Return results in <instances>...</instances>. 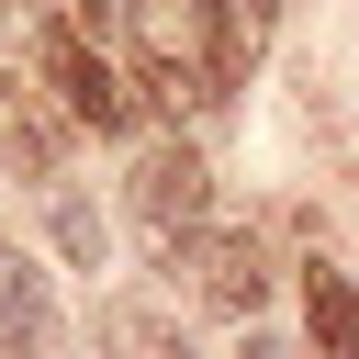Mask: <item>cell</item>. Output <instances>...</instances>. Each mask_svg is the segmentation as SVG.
<instances>
[{
	"instance_id": "cell-4",
	"label": "cell",
	"mask_w": 359,
	"mask_h": 359,
	"mask_svg": "<svg viewBox=\"0 0 359 359\" xmlns=\"http://www.w3.org/2000/svg\"><path fill=\"white\" fill-rule=\"evenodd\" d=\"M202 292H213L224 314H258V303H269V258H258V236H213V247H202Z\"/></svg>"
},
{
	"instance_id": "cell-3",
	"label": "cell",
	"mask_w": 359,
	"mask_h": 359,
	"mask_svg": "<svg viewBox=\"0 0 359 359\" xmlns=\"http://www.w3.org/2000/svg\"><path fill=\"white\" fill-rule=\"evenodd\" d=\"M56 348V303H45V269L0 236V359H45Z\"/></svg>"
},
{
	"instance_id": "cell-7",
	"label": "cell",
	"mask_w": 359,
	"mask_h": 359,
	"mask_svg": "<svg viewBox=\"0 0 359 359\" xmlns=\"http://www.w3.org/2000/svg\"><path fill=\"white\" fill-rule=\"evenodd\" d=\"M236 359H292V337H280V325H247V348H236Z\"/></svg>"
},
{
	"instance_id": "cell-8",
	"label": "cell",
	"mask_w": 359,
	"mask_h": 359,
	"mask_svg": "<svg viewBox=\"0 0 359 359\" xmlns=\"http://www.w3.org/2000/svg\"><path fill=\"white\" fill-rule=\"evenodd\" d=\"M0 22H11V0H0Z\"/></svg>"
},
{
	"instance_id": "cell-5",
	"label": "cell",
	"mask_w": 359,
	"mask_h": 359,
	"mask_svg": "<svg viewBox=\"0 0 359 359\" xmlns=\"http://www.w3.org/2000/svg\"><path fill=\"white\" fill-rule=\"evenodd\" d=\"M303 303H314V348L325 359H359V292H348V269H314Z\"/></svg>"
},
{
	"instance_id": "cell-6",
	"label": "cell",
	"mask_w": 359,
	"mask_h": 359,
	"mask_svg": "<svg viewBox=\"0 0 359 359\" xmlns=\"http://www.w3.org/2000/svg\"><path fill=\"white\" fill-rule=\"evenodd\" d=\"M56 247H67L79 269H101V213H90V202H67V191H56Z\"/></svg>"
},
{
	"instance_id": "cell-1",
	"label": "cell",
	"mask_w": 359,
	"mask_h": 359,
	"mask_svg": "<svg viewBox=\"0 0 359 359\" xmlns=\"http://www.w3.org/2000/svg\"><path fill=\"white\" fill-rule=\"evenodd\" d=\"M202 202H213V168H202V157H191L180 135L135 157V224H146L157 247H180V236L202 224Z\"/></svg>"
},
{
	"instance_id": "cell-2",
	"label": "cell",
	"mask_w": 359,
	"mask_h": 359,
	"mask_svg": "<svg viewBox=\"0 0 359 359\" xmlns=\"http://www.w3.org/2000/svg\"><path fill=\"white\" fill-rule=\"evenodd\" d=\"M45 79H56V101H67L90 135H123V123H135V90H123V79H112L79 34H45Z\"/></svg>"
}]
</instances>
